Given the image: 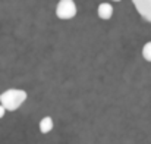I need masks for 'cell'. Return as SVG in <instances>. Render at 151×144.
Masks as SVG:
<instances>
[{
    "mask_svg": "<svg viewBox=\"0 0 151 144\" xmlns=\"http://www.w3.org/2000/svg\"><path fill=\"white\" fill-rule=\"evenodd\" d=\"M27 98H28V94H27L25 90L9 88V90H6L0 94V103L6 107V110L13 112V110H18L25 103Z\"/></svg>",
    "mask_w": 151,
    "mask_h": 144,
    "instance_id": "obj_1",
    "label": "cell"
},
{
    "mask_svg": "<svg viewBox=\"0 0 151 144\" xmlns=\"http://www.w3.org/2000/svg\"><path fill=\"white\" fill-rule=\"evenodd\" d=\"M76 4L73 0H59L56 6V16L59 19H72L76 16Z\"/></svg>",
    "mask_w": 151,
    "mask_h": 144,
    "instance_id": "obj_2",
    "label": "cell"
},
{
    "mask_svg": "<svg viewBox=\"0 0 151 144\" xmlns=\"http://www.w3.org/2000/svg\"><path fill=\"white\" fill-rule=\"evenodd\" d=\"M137 12L145 19L151 22V0H132Z\"/></svg>",
    "mask_w": 151,
    "mask_h": 144,
    "instance_id": "obj_3",
    "label": "cell"
},
{
    "mask_svg": "<svg viewBox=\"0 0 151 144\" xmlns=\"http://www.w3.org/2000/svg\"><path fill=\"white\" fill-rule=\"evenodd\" d=\"M97 13L103 21H109L113 16V6L110 3H100L99 9H97Z\"/></svg>",
    "mask_w": 151,
    "mask_h": 144,
    "instance_id": "obj_4",
    "label": "cell"
},
{
    "mask_svg": "<svg viewBox=\"0 0 151 144\" xmlns=\"http://www.w3.org/2000/svg\"><path fill=\"white\" fill-rule=\"evenodd\" d=\"M40 132L41 134H49L51 130H53V127H54V124H53V119H51L50 116H46V118H43L41 121H40Z\"/></svg>",
    "mask_w": 151,
    "mask_h": 144,
    "instance_id": "obj_5",
    "label": "cell"
},
{
    "mask_svg": "<svg viewBox=\"0 0 151 144\" xmlns=\"http://www.w3.org/2000/svg\"><path fill=\"white\" fill-rule=\"evenodd\" d=\"M142 57L147 62H151V41L144 44V47H142Z\"/></svg>",
    "mask_w": 151,
    "mask_h": 144,
    "instance_id": "obj_6",
    "label": "cell"
},
{
    "mask_svg": "<svg viewBox=\"0 0 151 144\" xmlns=\"http://www.w3.org/2000/svg\"><path fill=\"white\" fill-rule=\"evenodd\" d=\"M4 115H6V107H4V106L0 103V119H1Z\"/></svg>",
    "mask_w": 151,
    "mask_h": 144,
    "instance_id": "obj_7",
    "label": "cell"
},
{
    "mask_svg": "<svg viewBox=\"0 0 151 144\" xmlns=\"http://www.w3.org/2000/svg\"><path fill=\"white\" fill-rule=\"evenodd\" d=\"M113 1H120V0H113Z\"/></svg>",
    "mask_w": 151,
    "mask_h": 144,
    "instance_id": "obj_8",
    "label": "cell"
}]
</instances>
